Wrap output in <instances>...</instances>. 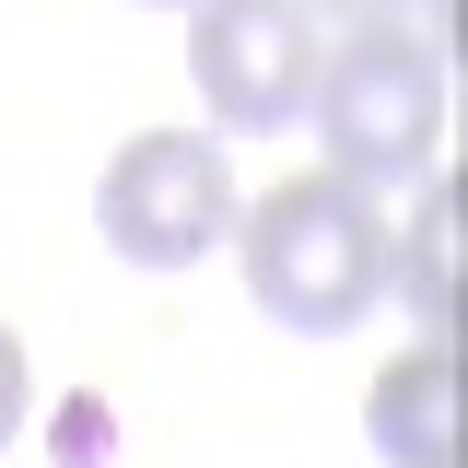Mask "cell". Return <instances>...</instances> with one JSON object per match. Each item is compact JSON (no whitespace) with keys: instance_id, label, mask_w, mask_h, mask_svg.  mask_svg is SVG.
<instances>
[{"instance_id":"6da1fadb","label":"cell","mask_w":468,"mask_h":468,"mask_svg":"<svg viewBox=\"0 0 468 468\" xmlns=\"http://www.w3.org/2000/svg\"><path fill=\"white\" fill-rule=\"evenodd\" d=\"M246 292L292 340H340L387 304V223L351 176H292L246 211Z\"/></svg>"},{"instance_id":"7a4b0ae2","label":"cell","mask_w":468,"mask_h":468,"mask_svg":"<svg viewBox=\"0 0 468 468\" xmlns=\"http://www.w3.org/2000/svg\"><path fill=\"white\" fill-rule=\"evenodd\" d=\"M304 117L328 141V176L351 187H410L445 153V48L410 24H351L340 48H316Z\"/></svg>"},{"instance_id":"3957f363","label":"cell","mask_w":468,"mask_h":468,"mask_svg":"<svg viewBox=\"0 0 468 468\" xmlns=\"http://www.w3.org/2000/svg\"><path fill=\"white\" fill-rule=\"evenodd\" d=\"M94 223L129 270H199L234 234V176L211 129H141L94 187Z\"/></svg>"},{"instance_id":"277c9868","label":"cell","mask_w":468,"mask_h":468,"mask_svg":"<svg viewBox=\"0 0 468 468\" xmlns=\"http://www.w3.org/2000/svg\"><path fill=\"white\" fill-rule=\"evenodd\" d=\"M187 82L234 141L292 129L316 82V12L304 0H187Z\"/></svg>"},{"instance_id":"5b68a950","label":"cell","mask_w":468,"mask_h":468,"mask_svg":"<svg viewBox=\"0 0 468 468\" xmlns=\"http://www.w3.org/2000/svg\"><path fill=\"white\" fill-rule=\"evenodd\" d=\"M363 433H375L387 468H457V351L445 340L399 351L375 375V399H363Z\"/></svg>"},{"instance_id":"8992f818","label":"cell","mask_w":468,"mask_h":468,"mask_svg":"<svg viewBox=\"0 0 468 468\" xmlns=\"http://www.w3.org/2000/svg\"><path fill=\"white\" fill-rule=\"evenodd\" d=\"M387 292L421 316V340L457 328V292H468V199H457V187H421L410 234L387 246Z\"/></svg>"},{"instance_id":"52a82bcc","label":"cell","mask_w":468,"mask_h":468,"mask_svg":"<svg viewBox=\"0 0 468 468\" xmlns=\"http://www.w3.org/2000/svg\"><path fill=\"white\" fill-rule=\"evenodd\" d=\"M24 410H36V387H24V340L0 328V445L24 433Z\"/></svg>"},{"instance_id":"ba28073f","label":"cell","mask_w":468,"mask_h":468,"mask_svg":"<svg viewBox=\"0 0 468 468\" xmlns=\"http://www.w3.org/2000/svg\"><path fill=\"white\" fill-rule=\"evenodd\" d=\"M304 12H340V24H387L399 0H304Z\"/></svg>"},{"instance_id":"9c48e42d","label":"cell","mask_w":468,"mask_h":468,"mask_svg":"<svg viewBox=\"0 0 468 468\" xmlns=\"http://www.w3.org/2000/svg\"><path fill=\"white\" fill-rule=\"evenodd\" d=\"M141 12H176V0H141Z\"/></svg>"}]
</instances>
